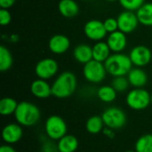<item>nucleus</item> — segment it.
<instances>
[{"label": "nucleus", "instance_id": "1", "mask_svg": "<svg viewBox=\"0 0 152 152\" xmlns=\"http://www.w3.org/2000/svg\"><path fill=\"white\" fill-rule=\"evenodd\" d=\"M77 79L74 73L64 71L61 73L52 84V94L58 99L70 97L76 91Z\"/></svg>", "mask_w": 152, "mask_h": 152}, {"label": "nucleus", "instance_id": "2", "mask_svg": "<svg viewBox=\"0 0 152 152\" xmlns=\"http://www.w3.org/2000/svg\"><path fill=\"white\" fill-rule=\"evenodd\" d=\"M13 115L19 125L25 127H31L40 120L41 111L36 104L24 101L19 102Z\"/></svg>", "mask_w": 152, "mask_h": 152}, {"label": "nucleus", "instance_id": "3", "mask_svg": "<svg viewBox=\"0 0 152 152\" xmlns=\"http://www.w3.org/2000/svg\"><path fill=\"white\" fill-rule=\"evenodd\" d=\"M108 74L115 77L126 76L133 69V63L129 55L123 53H114L104 62Z\"/></svg>", "mask_w": 152, "mask_h": 152}, {"label": "nucleus", "instance_id": "4", "mask_svg": "<svg viewBox=\"0 0 152 152\" xmlns=\"http://www.w3.org/2000/svg\"><path fill=\"white\" fill-rule=\"evenodd\" d=\"M45 132L48 139L59 141L68 134V126L61 117L52 115L48 117L45 122Z\"/></svg>", "mask_w": 152, "mask_h": 152}, {"label": "nucleus", "instance_id": "5", "mask_svg": "<svg viewBox=\"0 0 152 152\" xmlns=\"http://www.w3.org/2000/svg\"><path fill=\"white\" fill-rule=\"evenodd\" d=\"M151 94L144 88H134L127 93L126 102L134 110H143L151 104Z\"/></svg>", "mask_w": 152, "mask_h": 152}, {"label": "nucleus", "instance_id": "6", "mask_svg": "<svg viewBox=\"0 0 152 152\" xmlns=\"http://www.w3.org/2000/svg\"><path fill=\"white\" fill-rule=\"evenodd\" d=\"M102 120L106 127L118 130L124 127L127 121L126 114L123 110L118 107H110L102 114Z\"/></svg>", "mask_w": 152, "mask_h": 152}, {"label": "nucleus", "instance_id": "7", "mask_svg": "<svg viewBox=\"0 0 152 152\" xmlns=\"http://www.w3.org/2000/svg\"><path fill=\"white\" fill-rule=\"evenodd\" d=\"M107 73L104 62H101L94 59L84 64L83 67L84 77L86 80L93 84H99L102 82L105 79Z\"/></svg>", "mask_w": 152, "mask_h": 152}, {"label": "nucleus", "instance_id": "8", "mask_svg": "<svg viewBox=\"0 0 152 152\" xmlns=\"http://www.w3.org/2000/svg\"><path fill=\"white\" fill-rule=\"evenodd\" d=\"M59 70L58 62L52 58H45L39 61L35 67V73L38 78L48 80L53 77Z\"/></svg>", "mask_w": 152, "mask_h": 152}, {"label": "nucleus", "instance_id": "9", "mask_svg": "<svg viewBox=\"0 0 152 152\" xmlns=\"http://www.w3.org/2000/svg\"><path fill=\"white\" fill-rule=\"evenodd\" d=\"M117 20L118 23V30L124 32L125 34L134 32L140 24L136 12L133 11H123L118 14Z\"/></svg>", "mask_w": 152, "mask_h": 152}, {"label": "nucleus", "instance_id": "10", "mask_svg": "<svg viewBox=\"0 0 152 152\" xmlns=\"http://www.w3.org/2000/svg\"><path fill=\"white\" fill-rule=\"evenodd\" d=\"M129 57L133 65L143 68L151 61L152 53L151 49L145 45H136L130 51Z\"/></svg>", "mask_w": 152, "mask_h": 152}, {"label": "nucleus", "instance_id": "11", "mask_svg": "<svg viewBox=\"0 0 152 152\" xmlns=\"http://www.w3.org/2000/svg\"><path fill=\"white\" fill-rule=\"evenodd\" d=\"M84 33L86 37L95 42L102 41L107 35L103 21L99 20H90L84 26Z\"/></svg>", "mask_w": 152, "mask_h": 152}, {"label": "nucleus", "instance_id": "12", "mask_svg": "<svg viewBox=\"0 0 152 152\" xmlns=\"http://www.w3.org/2000/svg\"><path fill=\"white\" fill-rule=\"evenodd\" d=\"M23 135V129L20 125L16 123L7 124L2 131L3 141L9 145L19 142Z\"/></svg>", "mask_w": 152, "mask_h": 152}, {"label": "nucleus", "instance_id": "13", "mask_svg": "<svg viewBox=\"0 0 152 152\" xmlns=\"http://www.w3.org/2000/svg\"><path fill=\"white\" fill-rule=\"evenodd\" d=\"M50 51L54 54L65 53L70 47V40L69 37L62 34L53 35L48 42Z\"/></svg>", "mask_w": 152, "mask_h": 152}, {"label": "nucleus", "instance_id": "14", "mask_svg": "<svg viewBox=\"0 0 152 152\" xmlns=\"http://www.w3.org/2000/svg\"><path fill=\"white\" fill-rule=\"evenodd\" d=\"M124 32L117 30L110 33L107 37V44L113 53H122L127 45V37Z\"/></svg>", "mask_w": 152, "mask_h": 152}, {"label": "nucleus", "instance_id": "15", "mask_svg": "<svg viewBox=\"0 0 152 152\" xmlns=\"http://www.w3.org/2000/svg\"><path fill=\"white\" fill-rule=\"evenodd\" d=\"M30 92L33 96L38 99H46L53 95L52 85H50L47 80L41 78H37L31 83Z\"/></svg>", "mask_w": 152, "mask_h": 152}, {"label": "nucleus", "instance_id": "16", "mask_svg": "<svg viewBox=\"0 0 152 152\" xmlns=\"http://www.w3.org/2000/svg\"><path fill=\"white\" fill-rule=\"evenodd\" d=\"M130 86L134 88H143L148 83L147 73L139 67L133 68L126 75Z\"/></svg>", "mask_w": 152, "mask_h": 152}, {"label": "nucleus", "instance_id": "17", "mask_svg": "<svg viewBox=\"0 0 152 152\" xmlns=\"http://www.w3.org/2000/svg\"><path fill=\"white\" fill-rule=\"evenodd\" d=\"M73 56L77 62L86 64L93 60V47L86 44H80L74 48Z\"/></svg>", "mask_w": 152, "mask_h": 152}, {"label": "nucleus", "instance_id": "18", "mask_svg": "<svg viewBox=\"0 0 152 152\" xmlns=\"http://www.w3.org/2000/svg\"><path fill=\"white\" fill-rule=\"evenodd\" d=\"M59 12L65 18H73L79 12L78 4L75 0H61L58 4Z\"/></svg>", "mask_w": 152, "mask_h": 152}, {"label": "nucleus", "instance_id": "19", "mask_svg": "<svg viewBox=\"0 0 152 152\" xmlns=\"http://www.w3.org/2000/svg\"><path fill=\"white\" fill-rule=\"evenodd\" d=\"M78 144L77 137L71 134H66L57 141V146L60 152H75L78 149Z\"/></svg>", "mask_w": 152, "mask_h": 152}, {"label": "nucleus", "instance_id": "20", "mask_svg": "<svg viewBox=\"0 0 152 152\" xmlns=\"http://www.w3.org/2000/svg\"><path fill=\"white\" fill-rule=\"evenodd\" d=\"M110 52L107 42H96L93 46V59L101 62H105L110 56Z\"/></svg>", "mask_w": 152, "mask_h": 152}, {"label": "nucleus", "instance_id": "21", "mask_svg": "<svg viewBox=\"0 0 152 152\" xmlns=\"http://www.w3.org/2000/svg\"><path fill=\"white\" fill-rule=\"evenodd\" d=\"M136 15L140 24L152 27V3H144L136 11Z\"/></svg>", "mask_w": 152, "mask_h": 152}, {"label": "nucleus", "instance_id": "22", "mask_svg": "<svg viewBox=\"0 0 152 152\" xmlns=\"http://www.w3.org/2000/svg\"><path fill=\"white\" fill-rule=\"evenodd\" d=\"M104 122L102 116L94 115L90 117L86 122V129L91 134H98L103 131Z\"/></svg>", "mask_w": 152, "mask_h": 152}, {"label": "nucleus", "instance_id": "23", "mask_svg": "<svg viewBox=\"0 0 152 152\" xmlns=\"http://www.w3.org/2000/svg\"><path fill=\"white\" fill-rule=\"evenodd\" d=\"M118 92L111 86H102L97 90L98 99L104 103H110L117 98Z\"/></svg>", "mask_w": 152, "mask_h": 152}, {"label": "nucleus", "instance_id": "24", "mask_svg": "<svg viewBox=\"0 0 152 152\" xmlns=\"http://www.w3.org/2000/svg\"><path fill=\"white\" fill-rule=\"evenodd\" d=\"M18 102L12 97H4L0 101V114L2 116H10L14 114Z\"/></svg>", "mask_w": 152, "mask_h": 152}, {"label": "nucleus", "instance_id": "25", "mask_svg": "<svg viewBox=\"0 0 152 152\" xmlns=\"http://www.w3.org/2000/svg\"><path fill=\"white\" fill-rule=\"evenodd\" d=\"M136 152H152V134H146L140 136L134 144Z\"/></svg>", "mask_w": 152, "mask_h": 152}, {"label": "nucleus", "instance_id": "26", "mask_svg": "<svg viewBox=\"0 0 152 152\" xmlns=\"http://www.w3.org/2000/svg\"><path fill=\"white\" fill-rule=\"evenodd\" d=\"M13 63V59L11 52L4 45L0 46V70L5 72L11 69Z\"/></svg>", "mask_w": 152, "mask_h": 152}, {"label": "nucleus", "instance_id": "27", "mask_svg": "<svg viewBox=\"0 0 152 152\" xmlns=\"http://www.w3.org/2000/svg\"><path fill=\"white\" fill-rule=\"evenodd\" d=\"M110 86L118 93H123V92H126L128 89L130 84H129V81H128L126 76H121V77H113Z\"/></svg>", "mask_w": 152, "mask_h": 152}, {"label": "nucleus", "instance_id": "28", "mask_svg": "<svg viewBox=\"0 0 152 152\" xmlns=\"http://www.w3.org/2000/svg\"><path fill=\"white\" fill-rule=\"evenodd\" d=\"M118 2L125 10L134 12L145 3V0H118Z\"/></svg>", "mask_w": 152, "mask_h": 152}, {"label": "nucleus", "instance_id": "29", "mask_svg": "<svg viewBox=\"0 0 152 152\" xmlns=\"http://www.w3.org/2000/svg\"><path fill=\"white\" fill-rule=\"evenodd\" d=\"M103 24H104V28H105L106 31L109 34L118 30V20L116 18H112V17L107 18L103 21Z\"/></svg>", "mask_w": 152, "mask_h": 152}, {"label": "nucleus", "instance_id": "30", "mask_svg": "<svg viewBox=\"0 0 152 152\" xmlns=\"http://www.w3.org/2000/svg\"><path fill=\"white\" fill-rule=\"evenodd\" d=\"M40 152H60L57 143H54V141L49 139L45 140L43 142L41 148H40Z\"/></svg>", "mask_w": 152, "mask_h": 152}, {"label": "nucleus", "instance_id": "31", "mask_svg": "<svg viewBox=\"0 0 152 152\" xmlns=\"http://www.w3.org/2000/svg\"><path fill=\"white\" fill-rule=\"evenodd\" d=\"M12 20V15L11 12L8 11V9H3L0 10V24L2 26H7L10 24Z\"/></svg>", "mask_w": 152, "mask_h": 152}, {"label": "nucleus", "instance_id": "32", "mask_svg": "<svg viewBox=\"0 0 152 152\" xmlns=\"http://www.w3.org/2000/svg\"><path fill=\"white\" fill-rule=\"evenodd\" d=\"M16 0H0V6L3 9H9L14 4Z\"/></svg>", "mask_w": 152, "mask_h": 152}, {"label": "nucleus", "instance_id": "33", "mask_svg": "<svg viewBox=\"0 0 152 152\" xmlns=\"http://www.w3.org/2000/svg\"><path fill=\"white\" fill-rule=\"evenodd\" d=\"M114 131H115V130H113V129H110V128L106 127V128H104V129H103L102 133H103V134H104L105 136H107L108 138L112 139V138H114V136H115V133H114Z\"/></svg>", "mask_w": 152, "mask_h": 152}, {"label": "nucleus", "instance_id": "34", "mask_svg": "<svg viewBox=\"0 0 152 152\" xmlns=\"http://www.w3.org/2000/svg\"><path fill=\"white\" fill-rule=\"evenodd\" d=\"M0 152H16V151H15V149L12 145L4 144V145H2L1 146Z\"/></svg>", "mask_w": 152, "mask_h": 152}, {"label": "nucleus", "instance_id": "35", "mask_svg": "<svg viewBox=\"0 0 152 152\" xmlns=\"http://www.w3.org/2000/svg\"><path fill=\"white\" fill-rule=\"evenodd\" d=\"M107 2H115V1H118V0H106Z\"/></svg>", "mask_w": 152, "mask_h": 152}, {"label": "nucleus", "instance_id": "36", "mask_svg": "<svg viewBox=\"0 0 152 152\" xmlns=\"http://www.w3.org/2000/svg\"><path fill=\"white\" fill-rule=\"evenodd\" d=\"M125 152H136L135 151H126Z\"/></svg>", "mask_w": 152, "mask_h": 152}, {"label": "nucleus", "instance_id": "37", "mask_svg": "<svg viewBox=\"0 0 152 152\" xmlns=\"http://www.w3.org/2000/svg\"><path fill=\"white\" fill-rule=\"evenodd\" d=\"M151 105H152V94H151Z\"/></svg>", "mask_w": 152, "mask_h": 152}, {"label": "nucleus", "instance_id": "38", "mask_svg": "<svg viewBox=\"0 0 152 152\" xmlns=\"http://www.w3.org/2000/svg\"><path fill=\"white\" fill-rule=\"evenodd\" d=\"M82 1H89V0H82Z\"/></svg>", "mask_w": 152, "mask_h": 152}]
</instances>
